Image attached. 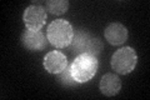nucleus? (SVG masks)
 Listing matches in <instances>:
<instances>
[{
  "instance_id": "obj_8",
  "label": "nucleus",
  "mask_w": 150,
  "mask_h": 100,
  "mask_svg": "<svg viewBox=\"0 0 150 100\" xmlns=\"http://www.w3.org/2000/svg\"><path fill=\"white\" fill-rule=\"evenodd\" d=\"M99 89L101 94H104L105 96H115L121 90V80L116 74L108 73L103 75L99 84Z\"/></svg>"
},
{
  "instance_id": "obj_12",
  "label": "nucleus",
  "mask_w": 150,
  "mask_h": 100,
  "mask_svg": "<svg viewBox=\"0 0 150 100\" xmlns=\"http://www.w3.org/2000/svg\"><path fill=\"white\" fill-rule=\"evenodd\" d=\"M103 50V43L100 41L99 38H91L90 43H89V46L86 49V54L94 56V58H98L100 55Z\"/></svg>"
},
{
  "instance_id": "obj_2",
  "label": "nucleus",
  "mask_w": 150,
  "mask_h": 100,
  "mask_svg": "<svg viewBox=\"0 0 150 100\" xmlns=\"http://www.w3.org/2000/svg\"><path fill=\"white\" fill-rule=\"evenodd\" d=\"M98 66H99L98 58H94V56L84 53L75 56L70 68H71V75L74 80L79 84H83L95 77Z\"/></svg>"
},
{
  "instance_id": "obj_1",
  "label": "nucleus",
  "mask_w": 150,
  "mask_h": 100,
  "mask_svg": "<svg viewBox=\"0 0 150 100\" xmlns=\"http://www.w3.org/2000/svg\"><path fill=\"white\" fill-rule=\"evenodd\" d=\"M74 38V29L68 20L65 19H56L50 23L46 31V39L53 46L63 49L71 44Z\"/></svg>"
},
{
  "instance_id": "obj_9",
  "label": "nucleus",
  "mask_w": 150,
  "mask_h": 100,
  "mask_svg": "<svg viewBox=\"0 0 150 100\" xmlns=\"http://www.w3.org/2000/svg\"><path fill=\"white\" fill-rule=\"evenodd\" d=\"M91 35L84 29H76L74 31V38L70 44V51L74 55H80L86 53V49L89 46V43L91 40Z\"/></svg>"
},
{
  "instance_id": "obj_7",
  "label": "nucleus",
  "mask_w": 150,
  "mask_h": 100,
  "mask_svg": "<svg viewBox=\"0 0 150 100\" xmlns=\"http://www.w3.org/2000/svg\"><path fill=\"white\" fill-rule=\"evenodd\" d=\"M104 35L110 45L118 46L124 44L128 39V29L120 23H111L105 28Z\"/></svg>"
},
{
  "instance_id": "obj_6",
  "label": "nucleus",
  "mask_w": 150,
  "mask_h": 100,
  "mask_svg": "<svg viewBox=\"0 0 150 100\" xmlns=\"http://www.w3.org/2000/svg\"><path fill=\"white\" fill-rule=\"evenodd\" d=\"M20 40L23 46L30 51H41L46 46V43H48V39L40 30H25L21 34Z\"/></svg>"
},
{
  "instance_id": "obj_10",
  "label": "nucleus",
  "mask_w": 150,
  "mask_h": 100,
  "mask_svg": "<svg viewBox=\"0 0 150 100\" xmlns=\"http://www.w3.org/2000/svg\"><path fill=\"white\" fill-rule=\"evenodd\" d=\"M68 0H48L45 3V10H48L50 14H54V15H62V14L68 11Z\"/></svg>"
},
{
  "instance_id": "obj_5",
  "label": "nucleus",
  "mask_w": 150,
  "mask_h": 100,
  "mask_svg": "<svg viewBox=\"0 0 150 100\" xmlns=\"http://www.w3.org/2000/svg\"><path fill=\"white\" fill-rule=\"evenodd\" d=\"M43 65H44V69L48 71V73L60 74L68 66L67 55L59 50L49 51V53L44 56Z\"/></svg>"
},
{
  "instance_id": "obj_11",
  "label": "nucleus",
  "mask_w": 150,
  "mask_h": 100,
  "mask_svg": "<svg viewBox=\"0 0 150 100\" xmlns=\"http://www.w3.org/2000/svg\"><path fill=\"white\" fill-rule=\"evenodd\" d=\"M59 75V80L60 83H62L63 85H67V87H76V85L79 83H76L73 78L71 75V68H70V65H68L67 68H65L62 73L58 74Z\"/></svg>"
},
{
  "instance_id": "obj_4",
  "label": "nucleus",
  "mask_w": 150,
  "mask_h": 100,
  "mask_svg": "<svg viewBox=\"0 0 150 100\" xmlns=\"http://www.w3.org/2000/svg\"><path fill=\"white\" fill-rule=\"evenodd\" d=\"M24 21L28 30L39 31L45 25L46 21V10L41 5H30L25 9L23 14Z\"/></svg>"
},
{
  "instance_id": "obj_3",
  "label": "nucleus",
  "mask_w": 150,
  "mask_h": 100,
  "mask_svg": "<svg viewBox=\"0 0 150 100\" xmlns=\"http://www.w3.org/2000/svg\"><path fill=\"white\" fill-rule=\"evenodd\" d=\"M138 63V54L133 48L125 46L116 50L111 56V68L115 73L125 75L131 73Z\"/></svg>"
}]
</instances>
